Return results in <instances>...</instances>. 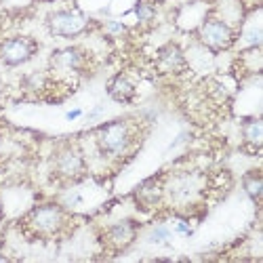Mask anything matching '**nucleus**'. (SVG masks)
I'll use <instances>...</instances> for the list:
<instances>
[{
    "instance_id": "f3484780",
    "label": "nucleus",
    "mask_w": 263,
    "mask_h": 263,
    "mask_svg": "<svg viewBox=\"0 0 263 263\" xmlns=\"http://www.w3.org/2000/svg\"><path fill=\"white\" fill-rule=\"evenodd\" d=\"M175 232L185 234V236H190V234H192V230H190V228H187V223H183V221H177V223H175Z\"/></svg>"
},
{
    "instance_id": "f03ea898",
    "label": "nucleus",
    "mask_w": 263,
    "mask_h": 263,
    "mask_svg": "<svg viewBox=\"0 0 263 263\" xmlns=\"http://www.w3.org/2000/svg\"><path fill=\"white\" fill-rule=\"evenodd\" d=\"M198 38L206 49H211L213 53H219V51H226L234 45V30L223 19L206 17L204 24L198 30Z\"/></svg>"
},
{
    "instance_id": "2eb2a0df",
    "label": "nucleus",
    "mask_w": 263,
    "mask_h": 263,
    "mask_svg": "<svg viewBox=\"0 0 263 263\" xmlns=\"http://www.w3.org/2000/svg\"><path fill=\"white\" fill-rule=\"evenodd\" d=\"M261 40H263V34L259 28H251L245 36V45L251 49V47H261Z\"/></svg>"
},
{
    "instance_id": "dca6fc26",
    "label": "nucleus",
    "mask_w": 263,
    "mask_h": 263,
    "mask_svg": "<svg viewBox=\"0 0 263 263\" xmlns=\"http://www.w3.org/2000/svg\"><path fill=\"white\" fill-rule=\"evenodd\" d=\"M105 30L109 34H122L124 32V24H120V21H114V19H109L107 24H105Z\"/></svg>"
},
{
    "instance_id": "423d86ee",
    "label": "nucleus",
    "mask_w": 263,
    "mask_h": 263,
    "mask_svg": "<svg viewBox=\"0 0 263 263\" xmlns=\"http://www.w3.org/2000/svg\"><path fill=\"white\" fill-rule=\"evenodd\" d=\"M55 166H57V173L61 175V177H78V175L84 171V160H82L78 149L65 147L57 156Z\"/></svg>"
},
{
    "instance_id": "ddd939ff",
    "label": "nucleus",
    "mask_w": 263,
    "mask_h": 263,
    "mask_svg": "<svg viewBox=\"0 0 263 263\" xmlns=\"http://www.w3.org/2000/svg\"><path fill=\"white\" fill-rule=\"evenodd\" d=\"M245 190L251 196L253 200H259V194H261V177H259V171H253L245 177Z\"/></svg>"
},
{
    "instance_id": "4468645a",
    "label": "nucleus",
    "mask_w": 263,
    "mask_h": 263,
    "mask_svg": "<svg viewBox=\"0 0 263 263\" xmlns=\"http://www.w3.org/2000/svg\"><path fill=\"white\" fill-rule=\"evenodd\" d=\"M171 230H166V228H154L152 230V234H149V242L152 245H168L171 242Z\"/></svg>"
},
{
    "instance_id": "6ab92c4d",
    "label": "nucleus",
    "mask_w": 263,
    "mask_h": 263,
    "mask_svg": "<svg viewBox=\"0 0 263 263\" xmlns=\"http://www.w3.org/2000/svg\"><path fill=\"white\" fill-rule=\"evenodd\" d=\"M80 116H82V109H80V107H76V109H72V112L65 114V118H68V120H76V118H80Z\"/></svg>"
},
{
    "instance_id": "f8f14e48",
    "label": "nucleus",
    "mask_w": 263,
    "mask_h": 263,
    "mask_svg": "<svg viewBox=\"0 0 263 263\" xmlns=\"http://www.w3.org/2000/svg\"><path fill=\"white\" fill-rule=\"evenodd\" d=\"M135 15H137V19L141 21V24H149L156 15L154 3H152V0H139L137 7H135Z\"/></svg>"
},
{
    "instance_id": "6e6552de",
    "label": "nucleus",
    "mask_w": 263,
    "mask_h": 263,
    "mask_svg": "<svg viewBox=\"0 0 263 263\" xmlns=\"http://www.w3.org/2000/svg\"><path fill=\"white\" fill-rule=\"evenodd\" d=\"M107 95L112 97L114 101L128 103V101H133V97H135V84L130 82L124 74H118V76H114L112 80H109Z\"/></svg>"
},
{
    "instance_id": "39448f33",
    "label": "nucleus",
    "mask_w": 263,
    "mask_h": 263,
    "mask_svg": "<svg viewBox=\"0 0 263 263\" xmlns=\"http://www.w3.org/2000/svg\"><path fill=\"white\" fill-rule=\"evenodd\" d=\"M30 226L42 234V236H51V234H57L61 228H63V221H65V213L61 206L57 204H42V206H36L32 213H30Z\"/></svg>"
},
{
    "instance_id": "7ed1b4c3",
    "label": "nucleus",
    "mask_w": 263,
    "mask_h": 263,
    "mask_svg": "<svg viewBox=\"0 0 263 263\" xmlns=\"http://www.w3.org/2000/svg\"><path fill=\"white\" fill-rule=\"evenodd\" d=\"M47 28L53 36L74 38L86 30V15L80 11H53L47 17Z\"/></svg>"
},
{
    "instance_id": "1a4fd4ad",
    "label": "nucleus",
    "mask_w": 263,
    "mask_h": 263,
    "mask_svg": "<svg viewBox=\"0 0 263 263\" xmlns=\"http://www.w3.org/2000/svg\"><path fill=\"white\" fill-rule=\"evenodd\" d=\"M158 63L166 72H179L185 68V57L183 51L177 45H166L158 51Z\"/></svg>"
},
{
    "instance_id": "aec40b11",
    "label": "nucleus",
    "mask_w": 263,
    "mask_h": 263,
    "mask_svg": "<svg viewBox=\"0 0 263 263\" xmlns=\"http://www.w3.org/2000/svg\"><path fill=\"white\" fill-rule=\"evenodd\" d=\"M3 91H5V86H3V80H0V95H3Z\"/></svg>"
},
{
    "instance_id": "20e7f679",
    "label": "nucleus",
    "mask_w": 263,
    "mask_h": 263,
    "mask_svg": "<svg viewBox=\"0 0 263 263\" xmlns=\"http://www.w3.org/2000/svg\"><path fill=\"white\" fill-rule=\"evenodd\" d=\"M38 51V45L36 40L28 38V36H15V38H9L0 45V63L5 65H21L34 57V53Z\"/></svg>"
},
{
    "instance_id": "0eeeda50",
    "label": "nucleus",
    "mask_w": 263,
    "mask_h": 263,
    "mask_svg": "<svg viewBox=\"0 0 263 263\" xmlns=\"http://www.w3.org/2000/svg\"><path fill=\"white\" fill-rule=\"evenodd\" d=\"M84 63V53L78 47H68V49H59L51 57V65L59 70H80Z\"/></svg>"
},
{
    "instance_id": "9d476101",
    "label": "nucleus",
    "mask_w": 263,
    "mask_h": 263,
    "mask_svg": "<svg viewBox=\"0 0 263 263\" xmlns=\"http://www.w3.org/2000/svg\"><path fill=\"white\" fill-rule=\"evenodd\" d=\"M135 234H137V226L133 221H120V223L112 226V228H109V232H107L109 240H112L114 245H118V247L128 245L130 240L135 238Z\"/></svg>"
},
{
    "instance_id": "9b49d317",
    "label": "nucleus",
    "mask_w": 263,
    "mask_h": 263,
    "mask_svg": "<svg viewBox=\"0 0 263 263\" xmlns=\"http://www.w3.org/2000/svg\"><path fill=\"white\" fill-rule=\"evenodd\" d=\"M242 133H245V139L247 143H251L255 149L261 147V118H247L245 124H242Z\"/></svg>"
},
{
    "instance_id": "a211bd4d",
    "label": "nucleus",
    "mask_w": 263,
    "mask_h": 263,
    "mask_svg": "<svg viewBox=\"0 0 263 263\" xmlns=\"http://www.w3.org/2000/svg\"><path fill=\"white\" fill-rule=\"evenodd\" d=\"M101 112H103V107H101V105H97V107L93 109V112H91L89 116H86V120H89V122H93V120H97V118L101 116Z\"/></svg>"
},
{
    "instance_id": "f257e3e1",
    "label": "nucleus",
    "mask_w": 263,
    "mask_h": 263,
    "mask_svg": "<svg viewBox=\"0 0 263 263\" xmlns=\"http://www.w3.org/2000/svg\"><path fill=\"white\" fill-rule=\"evenodd\" d=\"M130 143V126L124 120H114L99 126L97 145L103 156H118Z\"/></svg>"
}]
</instances>
